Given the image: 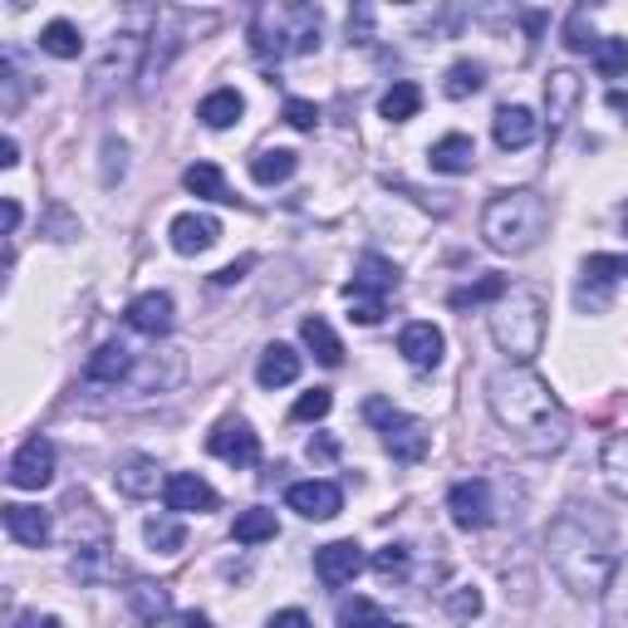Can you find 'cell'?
<instances>
[{"instance_id": "1", "label": "cell", "mask_w": 628, "mask_h": 628, "mask_svg": "<svg viewBox=\"0 0 628 628\" xmlns=\"http://www.w3.org/2000/svg\"><path fill=\"white\" fill-rule=\"evenodd\" d=\"M486 402L496 412V422L520 442L526 451H559L569 442V412L565 402L550 392V383L540 373H530L526 363L491 373Z\"/></svg>"}, {"instance_id": "2", "label": "cell", "mask_w": 628, "mask_h": 628, "mask_svg": "<svg viewBox=\"0 0 628 628\" xmlns=\"http://www.w3.org/2000/svg\"><path fill=\"white\" fill-rule=\"evenodd\" d=\"M550 565L575 594H604L608 575H614V550H608V526L584 516V506H569L565 516L550 526Z\"/></svg>"}, {"instance_id": "3", "label": "cell", "mask_w": 628, "mask_h": 628, "mask_svg": "<svg viewBox=\"0 0 628 628\" xmlns=\"http://www.w3.org/2000/svg\"><path fill=\"white\" fill-rule=\"evenodd\" d=\"M550 231V206L540 192L530 186H510V192H496L481 212V235H486L491 251L500 255H526L545 241Z\"/></svg>"}, {"instance_id": "4", "label": "cell", "mask_w": 628, "mask_h": 628, "mask_svg": "<svg viewBox=\"0 0 628 628\" xmlns=\"http://www.w3.org/2000/svg\"><path fill=\"white\" fill-rule=\"evenodd\" d=\"M251 49L265 59H290L319 49V10L314 5H261L251 20Z\"/></svg>"}, {"instance_id": "5", "label": "cell", "mask_w": 628, "mask_h": 628, "mask_svg": "<svg viewBox=\"0 0 628 628\" xmlns=\"http://www.w3.org/2000/svg\"><path fill=\"white\" fill-rule=\"evenodd\" d=\"M491 339L500 343L510 363H530L545 343V294L540 290H506L491 310Z\"/></svg>"}, {"instance_id": "6", "label": "cell", "mask_w": 628, "mask_h": 628, "mask_svg": "<svg viewBox=\"0 0 628 628\" xmlns=\"http://www.w3.org/2000/svg\"><path fill=\"white\" fill-rule=\"evenodd\" d=\"M363 418L378 427V437H383V447L392 451V461H422L427 457V447H432V427L422 418H412V412H398L388 398H369L363 402Z\"/></svg>"}, {"instance_id": "7", "label": "cell", "mask_w": 628, "mask_h": 628, "mask_svg": "<svg viewBox=\"0 0 628 628\" xmlns=\"http://www.w3.org/2000/svg\"><path fill=\"white\" fill-rule=\"evenodd\" d=\"M206 451L221 457V461H231V467H255V461H261V437L251 432V422L231 418V422H221V427L206 437Z\"/></svg>"}, {"instance_id": "8", "label": "cell", "mask_w": 628, "mask_h": 628, "mask_svg": "<svg viewBox=\"0 0 628 628\" xmlns=\"http://www.w3.org/2000/svg\"><path fill=\"white\" fill-rule=\"evenodd\" d=\"M447 510L461 530H481L491 526V481L486 476H471V481H457L447 491Z\"/></svg>"}, {"instance_id": "9", "label": "cell", "mask_w": 628, "mask_h": 628, "mask_svg": "<svg viewBox=\"0 0 628 628\" xmlns=\"http://www.w3.org/2000/svg\"><path fill=\"white\" fill-rule=\"evenodd\" d=\"M55 481V447H49L45 437H29L25 447L15 451V461H10V486L20 491H39Z\"/></svg>"}, {"instance_id": "10", "label": "cell", "mask_w": 628, "mask_h": 628, "mask_svg": "<svg viewBox=\"0 0 628 628\" xmlns=\"http://www.w3.org/2000/svg\"><path fill=\"white\" fill-rule=\"evenodd\" d=\"M285 506L300 510L304 520H334L343 510V491L334 481H294L285 491Z\"/></svg>"}, {"instance_id": "11", "label": "cell", "mask_w": 628, "mask_h": 628, "mask_svg": "<svg viewBox=\"0 0 628 628\" xmlns=\"http://www.w3.org/2000/svg\"><path fill=\"white\" fill-rule=\"evenodd\" d=\"M359 569H363V545H359V540H334V545L314 550V575H319L329 589L353 584Z\"/></svg>"}, {"instance_id": "12", "label": "cell", "mask_w": 628, "mask_h": 628, "mask_svg": "<svg viewBox=\"0 0 628 628\" xmlns=\"http://www.w3.org/2000/svg\"><path fill=\"white\" fill-rule=\"evenodd\" d=\"M137 69H143V35L123 29V35H113V45L104 49V59H98L94 84H98V88L113 84V74H118V84H123V78H133Z\"/></svg>"}, {"instance_id": "13", "label": "cell", "mask_w": 628, "mask_h": 628, "mask_svg": "<svg viewBox=\"0 0 628 628\" xmlns=\"http://www.w3.org/2000/svg\"><path fill=\"white\" fill-rule=\"evenodd\" d=\"M491 133H496L500 153H520V147L535 143L540 123H535V113H530L526 104H506V108H496V118H491Z\"/></svg>"}, {"instance_id": "14", "label": "cell", "mask_w": 628, "mask_h": 628, "mask_svg": "<svg viewBox=\"0 0 628 628\" xmlns=\"http://www.w3.org/2000/svg\"><path fill=\"white\" fill-rule=\"evenodd\" d=\"M579 98H584V84H579L575 69H555L545 84V113H550V133H559V128L575 118Z\"/></svg>"}, {"instance_id": "15", "label": "cell", "mask_w": 628, "mask_h": 628, "mask_svg": "<svg viewBox=\"0 0 628 628\" xmlns=\"http://www.w3.org/2000/svg\"><path fill=\"white\" fill-rule=\"evenodd\" d=\"M162 500H167V510H177V516H186V510H216V491L206 486L196 471H172L162 486Z\"/></svg>"}, {"instance_id": "16", "label": "cell", "mask_w": 628, "mask_h": 628, "mask_svg": "<svg viewBox=\"0 0 628 628\" xmlns=\"http://www.w3.org/2000/svg\"><path fill=\"white\" fill-rule=\"evenodd\" d=\"M167 235H172V251L202 255V251H212V245H216V235H221V221H216V216H206V212H186V216H177Z\"/></svg>"}, {"instance_id": "17", "label": "cell", "mask_w": 628, "mask_h": 628, "mask_svg": "<svg viewBox=\"0 0 628 628\" xmlns=\"http://www.w3.org/2000/svg\"><path fill=\"white\" fill-rule=\"evenodd\" d=\"M128 324H133L137 334H147V339L167 334V329H172V294H167V290L137 294V300L128 304Z\"/></svg>"}, {"instance_id": "18", "label": "cell", "mask_w": 628, "mask_h": 628, "mask_svg": "<svg viewBox=\"0 0 628 628\" xmlns=\"http://www.w3.org/2000/svg\"><path fill=\"white\" fill-rule=\"evenodd\" d=\"M427 162H432V172L461 177V172H471V167H476V143H471L467 133H447V137H437V143H432Z\"/></svg>"}, {"instance_id": "19", "label": "cell", "mask_w": 628, "mask_h": 628, "mask_svg": "<svg viewBox=\"0 0 628 628\" xmlns=\"http://www.w3.org/2000/svg\"><path fill=\"white\" fill-rule=\"evenodd\" d=\"M392 290H398V265L383 261V255H363L343 294H373V300H383V294H392Z\"/></svg>"}, {"instance_id": "20", "label": "cell", "mask_w": 628, "mask_h": 628, "mask_svg": "<svg viewBox=\"0 0 628 628\" xmlns=\"http://www.w3.org/2000/svg\"><path fill=\"white\" fill-rule=\"evenodd\" d=\"M398 353L412 363V369H437L442 363V334L432 329V324H408V329L398 334Z\"/></svg>"}, {"instance_id": "21", "label": "cell", "mask_w": 628, "mask_h": 628, "mask_svg": "<svg viewBox=\"0 0 628 628\" xmlns=\"http://www.w3.org/2000/svg\"><path fill=\"white\" fill-rule=\"evenodd\" d=\"M133 373V349L128 343H98L84 363V378L88 383H118Z\"/></svg>"}, {"instance_id": "22", "label": "cell", "mask_w": 628, "mask_h": 628, "mask_svg": "<svg viewBox=\"0 0 628 628\" xmlns=\"http://www.w3.org/2000/svg\"><path fill=\"white\" fill-rule=\"evenodd\" d=\"M255 378H261V388H285V383L300 378V353L290 349V343H270V349L261 353V363H255Z\"/></svg>"}, {"instance_id": "23", "label": "cell", "mask_w": 628, "mask_h": 628, "mask_svg": "<svg viewBox=\"0 0 628 628\" xmlns=\"http://www.w3.org/2000/svg\"><path fill=\"white\" fill-rule=\"evenodd\" d=\"M5 530H10V540L39 550L49 540V516L39 506H20V500H10V506H5Z\"/></svg>"}, {"instance_id": "24", "label": "cell", "mask_w": 628, "mask_h": 628, "mask_svg": "<svg viewBox=\"0 0 628 628\" xmlns=\"http://www.w3.org/2000/svg\"><path fill=\"white\" fill-rule=\"evenodd\" d=\"M157 486H167V481H162V471H157L153 457H128L123 467H118V491H123V496L143 500V496H153Z\"/></svg>"}, {"instance_id": "25", "label": "cell", "mask_w": 628, "mask_h": 628, "mask_svg": "<svg viewBox=\"0 0 628 628\" xmlns=\"http://www.w3.org/2000/svg\"><path fill=\"white\" fill-rule=\"evenodd\" d=\"M128 604H133V614L143 618V624L172 618V594H167V584H153V579H137V584L128 589Z\"/></svg>"}, {"instance_id": "26", "label": "cell", "mask_w": 628, "mask_h": 628, "mask_svg": "<svg viewBox=\"0 0 628 628\" xmlns=\"http://www.w3.org/2000/svg\"><path fill=\"white\" fill-rule=\"evenodd\" d=\"M300 339L310 343V353L324 363V369H339L343 363V343H339V334L329 329V319H319V314H310V319L300 324Z\"/></svg>"}, {"instance_id": "27", "label": "cell", "mask_w": 628, "mask_h": 628, "mask_svg": "<svg viewBox=\"0 0 628 628\" xmlns=\"http://www.w3.org/2000/svg\"><path fill=\"white\" fill-rule=\"evenodd\" d=\"M506 290H510L506 275H481V280H471V285H461V290H451L447 304H451V310H476V304H496Z\"/></svg>"}, {"instance_id": "28", "label": "cell", "mask_w": 628, "mask_h": 628, "mask_svg": "<svg viewBox=\"0 0 628 628\" xmlns=\"http://www.w3.org/2000/svg\"><path fill=\"white\" fill-rule=\"evenodd\" d=\"M418 108H422V88L412 84V78H398V84L378 98V113L388 118V123H408V118H418Z\"/></svg>"}, {"instance_id": "29", "label": "cell", "mask_w": 628, "mask_h": 628, "mask_svg": "<svg viewBox=\"0 0 628 628\" xmlns=\"http://www.w3.org/2000/svg\"><path fill=\"white\" fill-rule=\"evenodd\" d=\"M294 167H300V157H294L290 147H265V153L251 157V177L261 186H275V182H285V177H294Z\"/></svg>"}, {"instance_id": "30", "label": "cell", "mask_w": 628, "mask_h": 628, "mask_svg": "<svg viewBox=\"0 0 628 628\" xmlns=\"http://www.w3.org/2000/svg\"><path fill=\"white\" fill-rule=\"evenodd\" d=\"M143 540L157 550V555H177V550L186 545V530L177 516H162V510H157V516L143 520Z\"/></svg>"}, {"instance_id": "31", "label": "cell", "mask_w": 628, "mask_h": 628, "mask_svg": "<svg viewBox=\"0 0 628 628\" xmlns=\"http://www.w3.org/2000/svg\"><path fill=\"white\" fill-rule=\"evenodd\" d=\"M241 113H245V104L235 88H216V94H206L202 108H196V118H202L206 128H231Z\"/></svg>"}, {"instance_id": "32", "label": "cell", "mask_w": 628, "mask_h": 628, "mask_svg": "<svg viewBox=\"0 0 628 628\" xmlns=\"http://www.w3.org/2000/svg\"><path fill=\"white\" fill-rule=\"evenodd\" d=\"M604 618H608V628H628V555L618 559L604 584Z\"/></svg>"}, {"instance_id": "33", "label": "cell", "mask_w": 628, "mask_h": 628, "mask_svg": "<svg viewBox=\"0 0 628 628\" xmlns=\"http://www.w3.org/2000/svg\"><path fill=\"white\" fill-rule=\"evenodd\" d=\"M182 182H186V192L206 196V202H235V196L226 192V177H221V167H216V162H192L182 172Z\"/></svg>"}, {"instance_id": "34", "label": "cell", "mask_w": 628, "mask_h": 628, "mask_svg": "<svg viewBox=\"0 0 628 628\" xmlns=\"http://www.w3.org/2000/svg\"><path fill=\"white\" fill-rule=\"evenodd\" d=\"M39 49L55 59H78V49H84V35H78L69 20H49L45 29H39Z\"/></svg>"}, {"instance_id": "35", "label": "cell", "mask_w": 628, "mask_h": 628, "mask_svg": "<svg viewBox=\"0 0 628 628\" xmlns=\"http://www.w3.org/2000/svg\"><path fill=\"white\" fill-rule=\"evenodd\" d=\"M275 510H265V506H251V510H241L235 516V526H231V535L241 540V545H261V540H275Z\"/></svg>"}, {"instance_id": "36", "label": "cell", "mask_w": 628, "mask_h": 628, "mask_svg": "<svg viewBox=\"0 0 628 628\" xmlns=\"http://www.w3.org/2000/svg\"><path fill=\"white\" fill-rule=\"evenodd\" d=\"M481 84H486V69H481L476 59H457V64L447 69L442 94H447V98H471V94H481Z\"/></svg>"}, {"instance_id": "37", "label": "cell", "mask_w": 628, "mask_h": 628, "mask_svg": "<svg viewBox=\"0 0 628 628\" xmlns=\"http://www.w3.org/2000/svg\"><path fill=\"white\" fill-rule=\"evenodd\" d=\"M604 481L618 491V496H628V432L608 437V447H604Z\"/></svg>"}, {"instance_id": "38", "label": "cell", "mask_w": 628, "mask_h": 628, "mask_svg": "<svg viewBox=\"0 0 628 628\" xmlns=\"http://www.w3.org/2000/svg\"><path fill=\"white\" fill-rule=\"evenodd\" d=\"M594 69H599L604 78L628 74V39H618V35L599 39V45H594Z\"/></svg>"}, {"instance_id": "39", "label": "cell", "mask_w": 628, "mask_h": 628, "mask_svg": "<svg viewBox=\"0 0 628 628\" xmlns=\"http://www.w3.org/2000/svg\"><path fill=\"white\" fill-rule=\"evenodd\" d=\"M624 275H628V255L599 251V255H589V261H584V280L589 285H608V290H614V280H624Z\"/></svg>"}, {"instance_id": "40", "label": "cell", "mask_w": 628, "mask_h": 628, "mask_svg": "<svg viewBox=\"0 0 628 628\" xmlns=\"http://www.w3.org/2000/svg\"><path fill=\"white\" fill-rule=\"evenodd\" d=\"M383 624V608L373 604V599H343L339 604V628H378Z\"/></svg>"}, {"instance_id": "41", "label": "cell", "mask_w": 628, "mask_h": 628, "mask_svg": "<svg viewBox=\"0 0 628 628\" xmlns=\"http://www.w3.org/2000/svg\"><path fill=\"white\" fill-rule=\"evenodd\" d=\"M481 608H486V604H481V589L476 584H457L447 594V614L451 618H467V624H471V618H481Z\"/></svg>"}, {"instance_id": "42", "label": "cell", "mask_w": 628, "mask_h": 628, "mask_svg": "<svg viewBox=\"0 0 628 628\" xmlns=\"http://www.w3.org/2000/svg\"><path fill=\"white\" fill-rule=\"evenodd\" d=\"M329 408H334V392H329V388H310V392H304V398L290 408V418H294V422H319Z\"/></svg>"}, {"instance_id": "43", "label": "cell", "mask_w": 628, "mask_h": 628, "mask_svg": "<svg viewBox=\"0 0 628 628\" xmlns=\"http://www.w3.org/2000/svg\"><path fill=\"white\" fill-rule=\"evenodd\" d=\"M285 123L300 128V133H314V128H319V108H314L310 98H285Z\"/></svg>"}, {"instance_id": "44", "label": "cell", "mask_w": 628, "mask_h": 628, "mask_svg": "<svg viewBox=\"0 0 628 628\" xmlns=\"http://www.w3.org/2000/svg\"><path fill=\"white\" fill-rule=\"evenodd\" d=\"M373 569H378L383 579H402V575H408V550H402V545H383L378 555H373Z\"/></svg>"}, {"instance_id": "45", "label": "cell", "mask_w": 628, "mask_h": 628, "mask_svg": "<svg viewBox=\"0 0 628 628\" xmlns=\"http://www.w3.org/2000/svg\"><path fill=\"white\" fill-rule=\"evenodd\" d=\"M349 319L378 324L383 319V300H373V294H349Z\"/></svg>"}, {"instance_id": "46", "label": "cell", "mask_w": 628, "mask_h": 628, "mask_svg": "<svg viewBox=\"0 0 628 628\" xmlns=\"http://www.w3.org/2000/svg\"><path fill=\"white\" fill-rule=\"evenodd\" d=\"M0 74H5V113H15V108H20V84H25V78H20L15 74V59H0Z\"/></svg>"}, {"instance_id": "47", "label": "cell", "mask_w": 628, "mask_h": 628, "mask_svg": "<svg viewBox=\"0 0 628 628\" xmlns=\"http://www.w3.org/2000/svg\"><path fill=\"white\" fill-rule=\"evenodd\" d=\"M265 628H314V624H310V614H300V608H280V614H270Z\"/></svg>"}, {"instance_id": "48", "label": "cell", "mask_w": 628, "mask_h": 628, "mask_svg": "<svg viewBox=\"0 0 628 628\" xmlns=\"http://www.w3.org/2000/svg\"><path fill=\"white\" fill-rule=\"evenodd\" d=\"M49 226H55V241H69V235H78V226L69 221L64 206H55V212H49Z\"/></svg>"}, {"instance_id": "49", "label": "cell", "mask_w": 628, "mask_h": 628, "mask_svg": "<svg viewBox=\"0 0 628 628\" xmlns=\"http://www.w3.org/2000/svg\"><path fill=\"white\" fill-rule=\"evenodd\" d=\"M251 265H255V261H251V255H241V261H235V265H226V270H216V275H212V280H216V285H235V280H241V275H245V270H251Z\"/></svg>"}, {"instance_id": "50", "label": "cell", "mask_w": 628, "mask_h": 628, "mask_svg": "<svg viewBox=\"0 0 628 628\" xmlns=\"http://www.w3.org/2000/svg\"><path fill=\"white\" fill-rule=\"evenodd\" d=\"M310 457H319V461L339 457V442H334V437H310Z\"/></svg>"}, {"instance_id": "51", "label": "cell", "mask_w": 628, "mask_h": 628, "mask_svg": "<svg viewBox=\"0 0 628 628\" xmlns=\"http://www.w3.org/2000/svg\"><path fill=\"white\" fill-rule=\"evenodd\" d=\"M15 628H59V618L55 614H20Z\"/></svg>"}, {"instance_id": "52", "label": "cell", "mask_w": 628, "mask_h": 628, "mask_svg": "<svg viewBox=\"0 0 628 628\" xmlns=\"http://www.w3.org/2000/svg\"><path fill=\"white\" fill-rule=\"evenodd\" d=\"M15 162H20V143L5 137V143H0V167H15Z\"/></svg>"}, {"instance_id": "53", "label": "cell", "mask_w": 628, "mask_h": 628, "mask_svg": "<svg viewBox=\"0 0 628 628\" xmlns=\"http://www.w3.org/2000/svg\"><path fill=\"white\" fill-rule=\"evenodd\" d=\"M15 226H20V202L5 196V235H15Z\"/></svg>"}, {"instance_id": "54", "label": "cell", "mask_w": 628, "mask_h": 628, "mask_svg": "<svg viewBox=\"0 0 628 628\" xmlns=\"http://www.w3.org/2000/svg\"><path fill=\"white\" fill-rule=\"evenodd\" d=\"M608 108H614V113H624V118H628V94H624V88H608Z\"/></svg>"}, {"instance_id": "55", "label": "cell", "mask_w": 628, "mask_h": 628, "mask_svg": "<svg viewBox=\"0 0 628 628\" xmlns=\"http://www.w3.org/2000/svg\"><path fill=\"white\" fill-rule=\"evenodd\" d=\"M177 624H182V628H212V618H206V614H177Z\"/></svg>"}, {"instance_id": "56", "label": "cell", "mask_w": 628, "mask_h": 628, "mask_svg": "<svg viewBox=\"0 0 628 628\" xmlns=\"http://www.w3.org/2000/svg\"><path fill=\"white\" fill-rule=\"evenodd\" d=\"M618 221H624V235H628V202H624V212H618Z\"/></svg>"}, {"instance_id": "57", "label": "cell", "mask_w": 628, "mask_h": 628, "mask_svg": "<svg viewBox=\"0 0 628 628\" xmlns=\"http://www.w3.org/2000/svg\"><path fill=\"white\" fill-rule=\"evenodd\" d=\"M378 628H408V624H392V618H383V624Z\"/></svg>"}]
</instances>
